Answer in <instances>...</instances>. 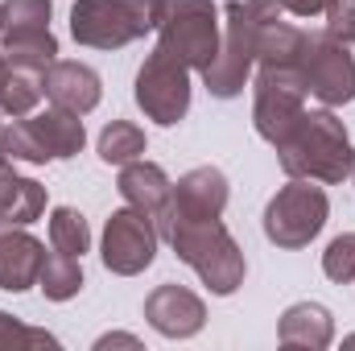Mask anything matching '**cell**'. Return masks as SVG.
I'll return each instance as SVG.
<instances>
[{
	"label": "cell",
	"instance_id": "cell-31",
	"mask_svg": "<svg viewBox=\"0 0 355 351\" xmlns=\"http://www.w3.org/2000/svg\"><path fill=\"white\" fill-rule=\"evenodd\" d=\"M95 348H141V339L137 335H103V339H95Z\"/></svg>",
	"mask_w": 355,
	"mask_h": 351
},
{
	"label": "cell",
	"instance_id": "cell-15",
	"mask_svg": "<svg viewBox=\"0 0 355 351\" xmlns=\"http://www.w3.org/2000/svg\"><path fill=\"white\" fill-rule=\"evenodd\" d=\"M46 99L54 108H67L75 116H87L103 99V79L91 71L87 62H71V58H54L46 67Z\"/></svg>",
	"mask_w": 355,
	"mask_h": 351
},
{
	"label": "cell",
	"instance_id": "cell-12",
	"mask_svg": "<svg viewBox=\"0 0 355 351\" xmlns=\"http://www.w3.org/2000/svg\"><path fill=\"white\" fill-rule=\"evenodd\" d=\"M116 186H120V198H124L128 207H137L141 215H149L153 228H157L162 240H166L170 228H174V182H170V174H166L157 162L137 157V162H124V166H120Z\"/></svg>",
	"mask_w": 355,
	"mask_h": 351
},
{
	"label": "cell",
	"instance_id": "cell-10",
	"mask_svg": "<svg viewBox=\"0 0 355 351\" xmlns=\"http://www.w3.org/2000/svg\"><path fill=\"white\" fill-rule=\"evenodd\" d=\"M157 244H162V232L153 228V219L141 215L137 207H120L103 223L99 261L116 277H137L157 261Z\"/></svg>",
	"mask_w": 355,
	"mask_h": 351
},
{
	"label": "cell",
	"instance_id": "cell-7",
	"mask_svg": "<svg viewBox=\"0 0 355 351\" xmlns=\"http://www.w3.org/2000/svg\"><path fill=\"white\" fill-rule=\"evenodd\" d=\"M257 17L248 8V0H227L223 4V37H219V54L211 58V67L202 71V83L215 99H236L244 83L252 79L257 67Z\"/></svg>",
	"mask_w": 355,
	"mask_h": 351
},
{
	"label": "cell",
	"instance_id": "cell-22",
	"mask_svg": "<svg viewBox=\"0 0 355 351\" xmlns=\"http://www.w3.org/2000/svg\"><path fill=\"white\" fill-rule=\"evenodd\" d=\"M42 75H46V71H33V67H12V71H8V83L0 91V112H4L8 120L37 112V103H42V95H46V79H42Z\"/></svg>",
	"mask_w": 355,
	"mask_h": 351
},
{
	"label": "cell",
	"instance_id": "cell-4",
	"mask_svg": "<svg viewBox=\"0 0 355 351\" xmlns=\"http://www.w3.org/2000/svg\"><path fill=\"white\" fill-rule=\"evenodd\" d=\"M162 0H75L71 37L87 50H120L157 29Z\"/></svg>",
	"mask_w": 355,
	"mask_h": 351
},
{
	"label": "cell",
	"instance_id": "cell-11",
	"mask_svg": "<svg viewBox=\"0 0 355 351\" xmlns=\"http://www.w3.org/2000/svg\"><path fill=\"white\" fill-rule=\"evenodd\" d=\"M302 79L306 91L322 103V108H343L355 99V58L352 50L335 37H310L306 58H302Z\"/></svg>",
	"mask_w": 355,
	"mask_h": 351
},
{
	"label": "cell",
	"instance_id": "cell-26",
	"mask_svg": "<svg viewBox=\"0 0 355 351\" xmlns=\"http://www.w3.org/2000/svg\"><path fill=\"white\" fill-rule=\"evenodd\" d=\"M322 273L339 285H352L355 281V232H343L327 244L322 252Z\"/></svg>",
	"mask_w": 355,
	"mask_h": 351
},
{
	"label": "cell",
	"instance_id": "cell-8",
	"mask_svg": "<svg viewBox=\"0 0 355 351\" xmlns=\"http://www.w3.org/2000/svg\"><path fill=\"white\" fill-rule=\"evenodd\" d=\"M132 95H137V108L153 124L174 128V124L186 120V112H190V67L178 54H170L166 46H153V54L137 71Z\"/></svg>",
	"mask_w": 355,
	"mask_h": 351
},
{
	"label": "cell",
	"instance_id": "cell-2",
	"mask_svg": "<svg viewBox=\"0 0 355 351\" xmlns=\"http://www.w3.org/2000/svg\"><path fill=\"white\" fill-rule=\"evenodd\" d=\"M166 240L178 261L190 264L215 298H232L244 285L248 264H244L240 244L232 240V232L223 228V219H174Z\"/></svg>",
	"mask_w": 355,
	"mask_h": 351
},
{
	"label": "cell",
	"instance_id": "cell-9",
	"mask_svg": "<svg viewBox=\"0 0 355 351\" xmlns=\"http://www.w3.org/2000/svg\"><path fill=\"white\" fill-rule=\"evenodd\" d=\"M306 79L302 67H261L252 79V124L261 132V141L281 145L293 124L306 112Z\"/></svg>",
	"mask_w": 355,
	"mask_h": 351
},
{
	"label": "cell",
	"instance_id": "cell-36",
	"mask_svg": "<svg viewBox=\"0 0 355 351\" xmlns=\"http://www.w3.org/2000/svg\"><path fill=\"white\" fill-rule=\"evenodd\" d=\"M347 348H355V335H352V339H347Z\"/></svg>",
	"mask_w": 355,
	"mask_h": 351
},
{
	"label": "cell",
	"instance_id": "cell-6",
	"mask_svg": "<svg viewBox=\"0 0 355 351\" xmlns=\"http://www.w3.org/2000/svg\"><path fill=\"white\" fill-rule=\"evenodd\" d=\"M327 215H331V198L322 190V182H310V178H289L265 207V236L268 244L293 252V248H306L322 228H327Z\"/></svg>",
	"mask_w": 355,
	"mask_h": 351
},
{
	"label": "cell",
	"instance_id": "cell-23",
	"mask_svg": "<svg viewBox=\"0 0 355 351\" xmlns=\"http://www.w3.org/2000/svg\"><path fill=\"white\" fill-rule=\"evenodd\" d=\"M145 153V128L132 120H112L99 132V162L103 166H124Z\"/></svg>",
	"mask_w": 355,
	"mask_h": 351
},
{
	"label": "cell",
	"instance_id": "cell-13",
	"mask_svg": "<svg viewBox=\"0 0 355 351\" xmlns=\"http://www.w3.org/2000/svg\"><path fill=\"white\" fill-rule=\"evenodd\" d=\"M145 318L166 339H194L207 327V306H202V298L194 289L166 281L145 298Z\"/></svg>",
	"mask_w": 355,
	"mask_h": 351
},
{
	"label": "cell",
	"instance_id": "cell-20",
	"mask_svg": "<svg viewBox=\"0 0 355 351\" xmlns=\"http://www.w3.org/2000/svg\"><path fill=\"white\" fill-rule=\"evenodd\" d=\"M0 54H4L12 67L46 71V67L58 58V37H54L50 25H37V29H12V33H0Z\"/></svg>",
	"mask_w": 355,
	"mask_h": 351
},
{
	"label": "cell",
	"instance_id": "cell-17",
	"mask_svg": "<svg viewBox=\"0 0 355 351\" xmlns=\"http://www.w3.org/2000/svg\"><path fill=\"white\" fill-rule=\"evenodd\" d=\"M277 339L281 348H297V351H322L331 348L335 339V318L322 302H297L281 314V327H277Z\"/></svg>",
	"mask_w": 355,
	"mask_h": 351
},
{
	"label": "cell",
	"instance_id": "cell-34",
	"mask_svg": "<svg viewBox=\"0 0 355 351\" xmlns=\"http://www.w3.org/2000/svg\"><path fill=\"white\" fill-rule=\"evenodd\" d=\"M0 116H4V112H0ZM0 137H4V120H0Z\"/></svg>",
	"mask_w": 355,
	"mask_h": 351
},
{
	"label": "cell",
	"instance_id": "cell-33",
	"mask_svg": "<svg viewBox=\"0 0 355 351\" xmlns=\"http://www.w3.org/2000/svg\"><path fill=\"white\" fill-rule=\"evenodd\" d=\"M8 166V153H4V141H0V170Z\"/></svg>",
	"mask_w": 355,
	"mask_h": 351
},
{
	"label": "cell",
	"instance_id": "cell-16",
	"mask_svg": "<svg viewBox=\"0 0 355 351\" xmlns=\"http://www.w3.org/2000/svg\"><path fill=\"white\" fill-rule=\"evenodd\" d=\"M46 261V244L33 240L25 228H8L0 236V289L4 293H25L37 285V273Z\"/></svg>",
	"mask_w": 355,
	"mask_h": 351
},
{
	"label": "cell",
	"instance_id": "cell-27",
	"mask_svg": "<svg viewBox=\"0 0 355 351\" xmlns=\"http://www.w3.org/2000/svg\"><path fill=\"white\" fill-rule=\"evenodd\" d=\"M58 348V339L54 335H46V331H33V327H25L21 318H12V314H4L0 310V348Z\"/></svg>",
	"mask_w": 355,
	"mask_h": 351
},
{
	"label": "cell",
	"instance_id": "cell-35",
	"mask_svg": "<svg viewBox=\"0 0 355 351\" xmlns=\"http://www.w3.org/2000/svg\"><path fill=\"white\" fill-rule=\"evenodd\" d=\"M4 232H8V223H0V236H4Z\"/></svg>",
	"mask_w": 355,
	"mask_h": 351
},
{
	"label": "cell",
	"instance_id": "cell-37",
	"mask_svg": "<svg viewBox=\"0 0 355 351\" xmlns=\"http://www.w3.org/2000/svg\"><path fill=\"white\" fill-rule=\"evenodd\" d=\"M352 182H355V170H352Z\"/></svg>",
	"mask_w": 355,
	"mask_h": 351
},
{
	"label": "cell",
	"instance_id": "cell-32",
	"mask_svg": "<svg viewBox=\"0 0 355 351\" xmlns=\"http://www.w3.org/2000/svg\"><path fill=\"white\" fill-rule=\"evenodd\" d=\"M8 71H12V62L0 54V91H4V83H8Z\"/></svg>",
	"mask_w": 355,
	"mask_h": 351
},
{
	"label": "cell",
	"instance_id": "cell-28",
	"mask_svg": "<svg viewBox=\"0 0 355 351\" xmlns=\"http://www.w3.org/2000/svg\"><path fill=\"white\" fill-rule=\"evenodd\" d=\"M322 17H327V37L355 46V0H331L322 8Z\"/></svg>",
	"mask_w": 355,
	"mask_h": 351
},
{
	"label": "cell",
	"instance_id": "cell-29",
	"mask_svg": "<svg viewBox=\"0 0 355 351\" xmlns=\"http://www.w3.org/2000/svg\"><path fill=\"white\" fill-rule=\"evenodd\" d=\"M257 21H281L285 17V0H248Z\"/></svg>",
	"mask_w": 355,
	"mask_h": 351
},
{
	"label": "cell",
	"instance_id": "cell-1",
	"mask_svg": "<svg viewBox=\"0 0 355 351\" xmlns=\"http://www.w3.org/2000/svg\"><path fill=\"white\" fill-rule=\"evenodd\" d=\"M272 149H277L281 170L289 178H310V182L335 186V182L352 178L355 170V145L343 128V120L335 116V108L302 112L293 132Z\"/></svg>",
	"mask_w": 355,
	"mask_h": 351
},
{
	"label": "cell",
	"instance_id": "cell-30",
	"mask_svg": "<svg viewBox=\"0 0 355 351\" xmlns=\"http://www.w3.org/2000/svg\"><path fill=\"white\" fill-rule=\"evenodd\" d=\"M327 4H331V0H285V12H289V17H322Z\"/></svg>",
	"mask_w": 355,
	"mask_h": 351
},
{
	"label": "cell",
	"instance_id": "cell-21",
	"mask_svg": "<svg viewBox=\"0 0 355 351\" xmlns=\"http://www.w3.org/2000/svg\"><path fill=\"white\" fill-rule=\"evenodd\" d=\"M37 289L50 298V302H71L79 289H83V264L79 257H67V252H46L42 273H37Z\"/></svg>",
	"mask_w": 355,
	"mask_h": 351
},
{
	"label": "cell",
	"instance_id": "cell-14",
	"mask_svg": "<svg viewBox=\"0 0 355 351\" xmlns=\"http://www.w3.org/2000/svg\"><path fill=\"white\" fill-rule=\"evenodd\" d=\"M227 178L215 166H194L174 182V219H223L227 211Z\"/></svg>",
	"mask_w": 355,
	"mask_h": 351
},
{
	"label": "cell",
	"instance_id": "cell-18",
	"mask_svg": "<svg viewBox=\"0 0 355 351\" xmlns=\"http://www.w3.org/2000/svg\"><path fill=\"white\" fill-rule=\"evenodd\" d=\"M42 215H46V186L25 174H17L12 166H4L0 170V223L29 228Z\"/></svg>",
	"mask_w": 355,
	"mask_h": 351
},
{
	"label": "cell",
	"instance_id": "cell-24",
	"mask_svg": "<svg viewBox=\"0 0 355 351\" xmlns=\"http://www.w3.org/2000/svg\"><path fill=\"white\" fill-rule=\"evenodd\" d=\"M50 248L67 252V257H83L91 248V228L83 211L75 207H54L50 211Z\"/></svg>",
	"mask_w": 355,
	"mask_h": 351
},
{
	"label": "cell",
	"instance_id": "cell-19",
	"mask_svg": "<svg viewBox=\"0 0 355 351\" xmlns=\"http://www.w3.org/2000/svg\"><path fill=\"white\" fill-rule=\"evenodd\" d=\"M306 46H310V33H302L285 17L257 25V67H302Z\"/></svg>",
	"mask_w": 355,
	"mask_h": 351
},
{
	"label": "cell",
	"instance_id": "cell-3",
	"mask_svg": "<svg viewBox=\"0 0 355 351\" xmlns=\"http://www.w3.org/2000/svg\"><path fill=\"white\" fill-rule=\"evenodd\" d=\"M0 141H4L8 162L46 166V162H67V157L83 153L87 128H83V116L50 103L46 112H29V116H17L12 124H4Z\"/></svg>",
	"mask_w": 355,
	"mask_h": 351
},
{
	"label": "cell",
	"instance_id": "cell-25",
	"mask_svg": "<svg viewBox=\"0 0 355 351\" xmlns=\"http://www.w3.org/2000/svg\"><path fill=\"white\" fill-rule=\"evenodd\" d=\"M50 17H54V4L50 0H4L0 4V33L50 25Z\"/></svg>",
	"mask_w": 355,
	"mask_h": 351
},
{
	"label": "cell",
	"instance_id": "cell-5",
	"mask_svg": "<svg viewBox=\"0 0 355 351\" xmlns=\"http://www.w3.org/2000/svg\"><path fill=\"white\" fill-rule=\"evenodd\" d=\"M223 12L215 8V0H162V17H157V46H166L178 54L190 71H207L211 58L219 54V37H223Z\"/></svg>",
	"mask_w": 355,
	"mask_h": 351
}]
</instances>
